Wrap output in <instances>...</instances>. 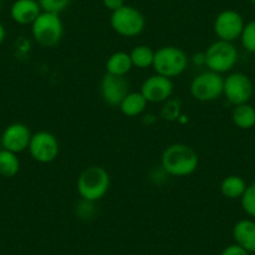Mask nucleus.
<instances>
[{"label":"nucleus","instance_id":"nucleus-11","mask_svg":"<svg viewBox=\"0 0 255 255\" xmlns=\"http://www.w3.org/2000/svg\"><path fill=\"white\" fill-rule=\"evenodd\" d=\"M31 135L33 134L28 125L24 123H11L4 129L0 141L3 149L19 154L29 148Z\"/></svg>","mask_w":255,"mask_h":255},{"label":"nucleus","instance_id":"nucleus-5","mask_svg":"<svg viewBox=\"0 0 255 255\" xmlns=\"http://www.w3.org/2000/svg\"><path fill=\"white\" fill-rule=\"evenodd\" d=\"M30 26L34 41L43 48L58 45L64 35V24L59 14L41 11Z\"/></svg>","mask_w":255,"mask_h":255},{"label":"nucleus","instance_id":"nucleus-3","mask_svg":"<svg viewBox=\"0 0 255 255\" xmlns=\"http://www.w3.org/2000/svg\"><path fill=\"white\" fill-rule=\"evenodd\" d=\"M239 60V51L230 41L219 40L210 44L204 51V65L208 70L224 74L234 69Z\"/></svg>","mask_w":255,"mask_h":255},{"label":"nucleus","instance_id":"nucleus-16","mask_svg":"<svg viewBox=\"0 0 255 255\" xmlns=\"http://www.w3.org/2000/svg\"><path fill=\"white\" fill-rule=\"evenodd\" d=\"M131 69H133V63L130 55L125 51H115L105 63V70L108 74L117 75V77H125Z\"/></svg>","mask_w":255,"mask_h":255},{"label":"nucleus","instance_id":"nucleus-20","mask_svg":"<svg viewBox=\"0 0 255 255\" xmlns=\"http://www.w3.org/2000/svg\"><path fill=\"white\" fill-rule=\"evenodd\" d=\"M20 170V160L18 154L9 151L6 149L0 150V176L3 178H14Z\"/></svg>","mask_w":255,"mask_h":255},{"label":"nucleus","instance_id":"nucleus-13","mask_svg":"<svg viewBox=\"0 0 255 255\" xmlns=\"http://www.w3.org/2000/svg\"><path fill=\"white\" fill-rule=\"evenodd\" d=\"M140 93L148 103H164L173 97V80L163 75L154 74L144 80Z\"/></svg>","mask_w":255,"mask_h":255},{"label":"nucleus","instance_id":"nucleus-21","mask_svg":"<svg viewBox=\"0 0 255 255\" xmlns=\"http://www.w3.org/2000/svg\"><path fill=\"white\" fill-rule=\"evenodd\" d=\"M154 54L155 51L150 46L140 44V45L134 46L129 55H130L133 67L138 69H148L149 67H153Z\"/></svg>","mask_w":255,"mask_h":255},{"label":"nucleus","instance_id":"nucleus-15","mask_svg":"<svg viewBox=\"0 0 255 255\" xmlns=\"http://www.w3.org/2000/svg\"><path fill=\"white\" fill-rule=\"evenodd\" d=\"M234 243L248 253H255V220L242 219L233 227Z\"/></svg>","mask_w":255,"mask_h":255},{"label":"nucleus","instance_id":"nucleus-2","mask_svg":"<svg viewBox=\"0 0 255 255\" xmlns=\"http://www.w3.org/2000/svg\"><path fill=\"white\" fill-rule=\"evenodd\" d=\"M110 189V174L103 166L92 165L80 173L77 190L83 200L97 203L107 195Z\"/></svg>","mask_w":255,"mask_h":255},{"label":"nucleus","instance_id":"nucleus-10","mask_svg":"<svg viewBox=\"0 0 255 255\" xmlns=\"http://www.w3.org/2000/svg\"><path fill=\"white\" fill-rule=\"evenodd\" d=\"M244 25V18L239 11L227 9L218 14L213 24V29L219 40L233 43L237 39H240Z\"/></svg>","mask_w":255,"mask_h":255},{"label":"nucleus","instance_id":"nucleus-24","mask_svg":"<svg viewBox=\"0 0 255 255\" xmlns=\"http://www.w3.org/2000/svg\"><path fill=\"white\" fill-rule=\"evenodd\" d=\"M240 41L244 50L250 54H255V19L245 24L240 35Z\"/></svg>","mask_w":255,"mask_h":255},{"label":"nucleus","instance_id":"nucleus-29","mask_svg":"<svg viewBox=\"0 0 255 255\" xmlns=\"http://www.w3.org/2000/svg\"><path fill=\"white\" fill-rule=\"evenodd\" d=\"M5 38H6V29L5 26L3 25V23L0 21V45L4 43Z\"/></svg>","mask_w":255,"mask_h":255},{"label":"nucleus","instance_id":"nucleus-25","mask_svg":"<svg viewBox=\"0 0 255 255\" xmlns=\"http://www.w3.org/2000/svg\"><path fill=\"white\" fill-rule=\"evenodd\" d=\"M70 1L72 0H38L41 11L59 14V15L69 8Z\"/></svg>","mask_w":255,"mask_h":255},{"label":"nucleus","instance_id":"nucleus-4","mask_svg":"<svg viewBox=\"0 0 255 255\" xmlns=\"http://www.w3.org/2000/svg\"><path fill=\"white\" fill-rule=\"evenodd\" d=\"M189 65V56L183 49L174 45L161 46L154 54L153 69L156 74L173 79L186 70Z\"/></svg>","mask_w":255,"mask_h":255},{"label":"nucleus","instance_id":"nucleus-9","mask_svg":"<svg viewBox=\"0 0 255 255\" xmlns=\"http://www.w3.org/2000/svg\"><path fill=\"white\" fill-rule=\"evenodd\" d=\"M253 94H254V85L250 78L244 73L234 72L224 78L223 95L234 107L249 103Z\"/></svg>","mask_w":255,"mask_h":255},{"label":"nucleus","instance_id":"nucleus-12","mask_svg":"<svg viewBox=\"0 0 255 255\" xmlns=\"http://www.w3.org/2000/svg\"><path fill=\"white\" fill-rule=\"evenodd\" d=\"M130 93V85L125 77L105 74L100 82V95L105 104L119 107L125 97Z\"/></svg>","mask_w":255,"mask_h":255},{"label":"nucleus","instance_id":"nucleus-26","mask_svg":"<svg viewBox=\"0 0 255 255\" xmlns=\"http://www.w3.org/2000/svg\"><path fill=\"white\" fill-rule=\"evenodd\" d=\"M94 203L93 202H87V200H83L79 203V208H77V214L79 215L82 219H89L93 218L94 215V208H93Z\"/></svg>","mask_w":255,"mask_h":255},{"label":"nucleus","instance_id":"nucleus-18","mask_svg":"<svg viewBox=\"0 0 255 255\" xmlns=\"http://www.w3.org/2000/svg\"><path fill=\"white\" fill-rule=\"evenodd\" d=\"M232 120L239 129L249 130L255 127V108L249 103L235 105L232 112Z\"/></svg>","mask_w":255,"mask_h":255},{"label":"nucleus","instance_id":"nucleus-8","mask_svg":"<svg viewBox=\"0 0 255 255\" xmlns=\"http://www.w3.org/2000/svg\"><path fill=\"white\" fill-rule=\"evenodd\" d=\"M28 150L35 161L40 164H49L58 159L60 154V144L53 133L40 130L31 135Z\"/></svg>","mask_w":255,"mask_h":255},{"label":"nucleus","instance_id":"nucleus-23","mask_svg":"<svg viewBox=\"0 0 255 255\" xmlns=\"http://www.w3.org/2000/svg\"><path fill=\"white\" fill-rule=\"evenodd\" d=\"M240 204L248 217L255 219V181L249 184L240 198Z\"/></svg>","mask_w":255,"mask_h":255},{"label":"nucleus","instance_id":"nucleus-31","mask_svg":"<svg viewBox=\"0 0 255 255\" xmlns=\"http://www.w3.org/2000/svg\"><path fill=\"white\" fill-rule=\"evenodd\" d=\"M249 1H250V3L254 4V5H255V0H249Z\"/></svg>","mask_w":255,"mask_h":255},{"label":"nucleus","instance_id":"nucleus-30","mask_svg":"<svg viewBox=\"0 0 255 255\" xmlns=\"http://www.w3.org/2000/svg\"><path fill=\"white\" fill-rule=\"evenodd\" d=\"M1 6H3V0H0V9H1Z\"/></svg>","mask_w":255,"mask_h":255},{"label":"nucleus","instance_id":"nucleus-17","mask_svg":"<svg viewBox=\"0 0 255 255\" xmlns=\"http://www.w3.org/2000/svg\"><path fill=\"white\" fill-rule=\"evenodd\" d=\"M146 107L148 102L140 92H130L119 105L123 114L128 118L139 117L145 112Z\"/></svg>","mask_w":255,"mask_h":255},{"label":"nucleus","instance_id":"nucleus-14","mask_svg":"<svg viewBox=\"0 0 255 255\" xmlns=\"http://www.w3.org/2000/svg\"><path fill=\"white\" fill-rule=\"evenodd\" d=\"M40 13L38 0H15L10 6V18L18 25H31Z\"/></svg>","mask_w":255,"mask_h":255},{"label":"nucleus","instance_id":"nucleus-27","mask_svg":"<svg viewBox=\"0 0 255 255\" xmlns=\"http://www.w3.org/2000/svg\"><path fill=\"white\" fill-rule=\"evenodd\" d=\"M220 255H249V253L234 243V244H230L227 248H224Z\"/></svg>","mask_w":255,"mask_h":255},{"label":"nucleus","instance_id":"nucleus-19","mask_svg":"<svg viewBox=\"0 0 255 255\" xmlns=\"http://www.w3.org/2000/svg\"><path fill=\"white\" fill-rule=\"evenodd\" d=\"M248 184L242 176L239 175H228L220 183V193L227 199H240L244 194Z\"/></svg>","mask_w":255,"mask_h":255},{"label":"nucleus","instance_id":"nucleus-22","mask_svg":"<svg viewBox=\"0 0 255 255\" xmlns=\"http://www.w3.org/2000/svg\"><path fill=\"white\" fill-rule=\"evenodd\" d=\"M181 115V102L178 98L168 99L163 103V107L160 110V118L166 122H175Z\"/></svg>","mask_w":255,"mask_h":255},{"label":"nucleus","instance_id":"nucleus-28","mask_svg":"<svg viewBox=\"0 0 255 255\" xmlns=\"http://www.w3.org/2000/svg\"><path fill=\"white\" fill-rule=\"evenodd\" d=\"M103 5L109 11H115L125 5V0H102Z\"/></svg>","mask_w":255,"mask_h":255},{"label":"nucleus","instance_id":"nucleus-6","mask_svg":"<svg viewBox=\"0 0 255 255\" xmlns=\"http://www.w3.org/2000/svg\"><path fill=\"white\" fill-rule=\"evenodd\" d=\"M110 26L124 38H135L145 29V16L131 5H124L110 15Z\"/></svg>","mask_w":255,"mask_h":255},{"label":"nucleus","instance_id":"nucleus-7","mask_svg":"<svg viewBox=\"0 0 255 255\" xmlns=\"http://www.w3.org/2000/svg\"><path fill=\"white\" fill-rule=\"evenodd\" d=\"M224 78L222 74L207 70L193 78L190 83V94L195 100L202 103L214 102L223 95Z\"/></svg>","mask_w":255,"mask_h":255},{"label":"nucleus","instance_id":"nucleus-1","mask_svg":"<svg viewBox=\"0 0 255 255\" xmlns=\"http://www.w3.org/2000/svg\"><path fill=\"white\" fill-rule=\"evenodd\" d=\"M160 168L169 176L184 178L195 173L199 166V155L191 146L175 143L166 146L161 154Z\"/></svg>","mask_w":255,"mask_h":255}]
</instances>
